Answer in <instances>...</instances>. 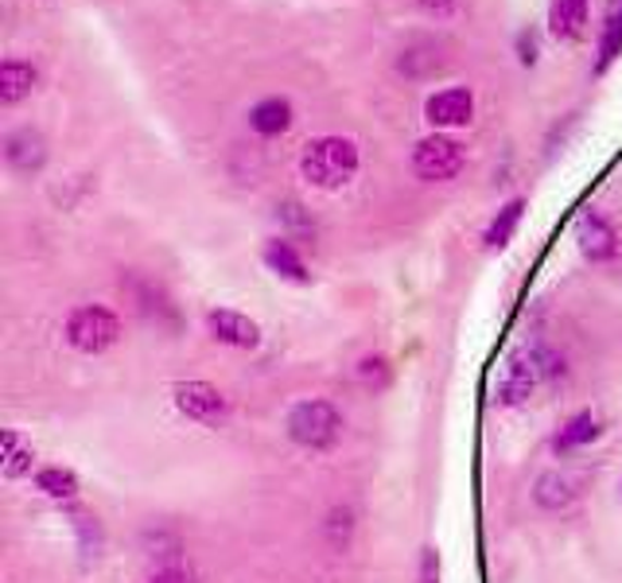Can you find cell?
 Returning a JSON list of instances; mask_svg holds the SVG:
<instances>
[{
    "mask_svg": "<svg viewBox=\"0 0 622 583\" xmlns=\"http://www.w3.org/2000/svg\"><path fill=\"white\" fill-rule=\"evenodd\" d=\"M300 172H304L307 183L334 191V187L351 183L354 172H358V149L346 137H319L300 156Z\"/></svg>",
    "mask_w": 622,
    "mask_h": 583,
    "instance_id": "6da1fadb",
    "label": "cell"
},
{
    "mask_svg": "<svg viewBox=\"0 0 622 583\" xmlns=\"http://www.w3.org/2000/svg\"><path fill=\"white\" fill-rule=\"evenodd\" d=\"M289 435L300 447H312V452L334 447L339 435H343V413L327 405V401H300L289 413Z\"/></svg>",
    "mask_w": 622,
    "mask_h": 583,
    "instance_id": "7a4b0ae2",
    "label": "cell"
},
{
    "mask_svg": "<svg viewBox=\"0 0 622 583\" xmlns=\"http://www.w3.org/2000/svg\"><path fill=\"white\" fill-rule=\"evenodd\" d=\"M117 339H122V324H117V315H113L110 307H98V304L78 307V312H71V319H66V343L82 354L110 351Z\"/></svg>",
    "mask_w": 622,
    "mask_h": 583,
    "instance_id": "3957f363",
    "label": "cell"
},
{
    "mask_svg": "<svg viewBox=\"0 0 622 583\" xmlns=\"http://www.w3.org/2000/svg\"><path fill=\"white\" fill-rule=\"evenodd\" d=\"M172 401H176V408L183 417L199 420V424L206 428L226 424V417H230V401H226L223 389H214L211 381H179V385L172 389Z\"/></svg>",
    "mask_w": 622,
    "mask_h": 583,
    "instance_id": "277c9868",
    "label": "cell"
},
{
    "mask_svg": "<svg viewBox=\"0 0 622 583\" xmlns=\"http://www.w3.org/2000/svg\"><path fill=\"white\" fill-rule=\"evenodd\" d=\"M412 167H417V176L428 179V183H444V179L459 176V167H464V149H459L452 137H424L412 152Z\"/></svg>",
    "mask_w": 622,
    "mask_h": 583,
    "instance_id": "5b68a950",
    "label": "cell"
},
{
    "mask_svg": "<svg viewBox=\"0 0 622 583\" xmlns=\"http://www.w3.org/2000/svg\"><path fill=\"white\" fill-rule=\"evenodd\" d=\"M206 327H211V334L218 343L238 346V351H253L261 343V327L253 324L250 315L230 312V307H218V312L206 315Z\"/></svg>",
    "mask_w": 622,
    "mask_h": 583,
    "instance_id": "8992f818",
    "label": "cell"
},
{
    "mask_svg": "<svg viewBox=\"0 0 622 583\" xmlns=\"http://www.w3.org/2000/svg\"><path fill=\"white\" fill-rule=\"evenodd\" d=\"M424 113L436 129H456V125H467V121H471L474 98H471V90H464V86H456V90H440L428 98Z\"/></svg>",
    "mask_w": 622,
    "mask_h": 583,
    "instance_id": "52a82bcc",
    "label": "cell"
},
{
    "mask_svg": "<svg viewBox=\"0 0 622 583\" xmlns=\"http://www.w3.org/2000/svg\"><path fill=\"white\" fill-rule=\"evenodd\" d=\"M537 378H541V362L537 358H510V366L502 370V381H498V397L502 405H525L533 397V389H537Z\"/></svg>",
    "mask_w": 622,
    "mask_h": 583,
    "instance_id": "ba28073f",
    "label": "cell"
},
{
    "mask_svg": "<svg viewBox=\"0 0 622 583\" xmlns=\"http://www.w3.org/2000/svg\"><path fill=\"white\" fill-rule=\"evenodd\" d=\"M4 156H9V164L16 167L20 176H31V172H39V167L47 164V140H43V132L16 129L9 140H4Z\"/></svg>",
    "mask_w": 622,
    "mask_h": 583,
    "instance_id": "9c48e42d",
    "label": "cell"
},
{
    "mask_svg": "<svg viewBox=\"0 0 622 583\" xmlns=\"http://www.w3.org/2000/svg\"><path fill=\"white\" fill-rule=\"evenodd\" d=\"M576 238L587 261H611L619 253V233L611 230V223H607L604 214H584Z\"/></svg>",
    "mask_w": 622,
    "mask_h": 583,
    "instance_id": "30bf717a",
    "label": "cell"
},
{
    "mask_svg": "<svg viewBox=\"0 0 622 583\" xmlns=\"http://www.w3.org/2000/svg\"><path fill=\"white\" fill-rule=\"evenodd\" d=\"M31 90H36V66L20 63V59H9V63L0 66V102L16 105L20 98H28Z\"/></svg>",
    "mask_w": 622,
    "mask_h": 583,
    "instance_id": "8fae6325",
    "label": "cell"
},
{
    "mask_svg": "<svg viewBox=\"0 0 622 583\" xmlns=\"http://www.w3.org/2000/svg\"><path fill=\"white\" fill-rule=\"evenodd\" d=\"M250 125L261 132V137H277L292 125V105L284 98H265V102L253 105Z\"/></svg>",
    "mask_w": 622,
    "mask_h": 583,
    "instance_id": "7c38bea8",
    "label": "cell"
},
{
    "mask_svg": "<svg viewBox=\"0 0 622 583\" xmlns=\"http://www.w3.org/2000/svg\"><path fill=\"white\" fill-rule=\"evenodd\" d=\"M587 20V0H553V12H548V28L557 39H572L584 31Z\"/></svg>",
    "mask_w": 622,
    "mask_h": 583,
    "instance_id": "4fadbf2b",
    "label": "cell"
},
{
    "mask_svg": "<svg viewBox=\"0 0 622 583\" xmlns=\"http://www.w3.org/2000/svg\"><path fill=\"white\" fill-rule=\"evenodd\" d=\"M265 265L289 280H307L304 261H300V253L292 250L289 241H269V245H265Z\"/></svg>",
    "mask_w": 622,
    "mask_h": 583,
    "instance_id": "5bb4252c",
    "label": "cell"
},
{
    "mask_svg": "<svg viewBox=\"0 0 622 583\" xmlns=\"http://www.w3.org/2000/svg\"><path fill=\"white\" fill-rule=\"evenodd\" d=\"M533 498H537L541 509H564L568 502H572V482L564 479V474L548 471L537 479V486H533Z\"/></svg>",
    "mask_w": 622,
    "mask_h": 583,
    "instance_id": "9a60e30c",
    "label": "cell"
},
{
    "mask_svg": "<svg viewBox=\"0 0 622 583\" xmlns=\"http://www.w3.org/2000/svg\"><path fill=\"white\" fill-rule=\"evenodd\" d=\"M0 459H4V479H20L24 471H31V447L20 444L16 432L0 435Z\"/></svg>",
    "mask_w": 622,
    "mask_h": 583,
    "instance_id": "2e32d148",
    "label": "cell"
},
{
    "mask_svg": "<svg viewBox=\"0 0 622 583\" xmlns=\"http://www.w3.org/2000/svg\"><path fill=\"white\" fill-rule=\"evenodd\" d=\"M595 435H599V424H595V417H592V413H580V417H572L564 428H560L557 452H572V447H584V444H592Z\"/></svg>",
    "mask_w": 622,
    "mask_h": 583,
    "instance_id": "e0dca14e",
    "label": "cell"
},
{
    "mask_svg": "<svg viewBox=\"0 0 622 583\" xmlns=\"http://www.w3.org/2000/svg\"><path fill=\"white\" fill-rule=\"evenodd\" d=\"M521 211H525L521 199H513V203L502 206L498 218H494L491 230H486V245H491V250H502V245L513 238V230H518V223H521Z\"/></svg>",
    "mask_w": 622,
    "mask_h": 583,
    "instance_id": "ac0fdd59",
    "label": "cell"
},
{
    "mask_svg": "<svg viewBox=\"0 0 622 583\" xmlns=\"http://www.w3.org/2000/svg\"><path fill=\"white\" fill-rule=\"evenodd\" d=\"M36 486L47 494V498H75L78 494V479L63 467H43L36 474Z\"/></svg>",
    "mask_w": 622,
    "mask_h": 583,
    "instance_id": "d6986e66",
    "label": "cell"
},
{
    "mask_svg": "<svg viewBox=\"0 0 622 583\" xmlns=\"http://www.w3.org/2000/svg\"><path fill=\"white\" fill-rule=\"evenodd\" d=\"M619 55H622V4H614V12L607 16L604 39H599V71H607Z\"/></svg>",
    "mask_w": 622,
    "mask_h": 583,
    "instance_id": "ffe728a7",
    "label": "cell"
},
{
    "mask_svg": "<svg viewBox=\"0 0 622 583\" xmlns=\"http://www.w3.org/2000/svg\"><path fill=\"white\" fill-rule=\"evenodd\" d=\"M385 378H390V373H385V362H381V358H366L363 362V381H366V385H385Z\"/></svg>",
    "mask_w": 622,
    "mask_h": 583,
    "instance_id": "44dd1931",
    "label": "cell"
},
{
    "mask_svg": "<svg viewBox=\"0 0 622 583\" xmlns=\"http://www.w3.org/2000/svg\"><path fill=\"white\" fill-rule=\"evenodd\" d=\"M440 580V560L432 548H424V560H420V583H436Z\"/></svg>",
    "mask_w": 622,
    "mask_h": 583,
    "instance_id": "7402d4cb",
    "label": "cell"
},
{
    "mask_svg": "<svg viewBox=\"0 0 622 583\" xmlns=\"http://www.w3.org/2000/svg\"><path fill=\"white\" fill-rule=\"evenodd\" d=\"M149 583H191V575L179 572V568H160V572L152 575Z\"/></svg>",
    "mask_w": 622,
    "mask_h": 583,
    "instance_id": "603a6c76",
    "label": "cell"
},
{
    "mask_svg": "<svg viewBox=\"0 0 622 583\" xmlns=\"http://www.w3.org/2000/svg\"><path fill=\"white\" fill-rule=\"evenodd\" d=\"M420 9L436 12V16H447V12L456 9V0H420Z\"/></svg>",
    "mask_w": 622,
    "mask_h": 583,
    "instance_id": "cb8c5ba5",
    "label": "cell"
},
{
    "mask_svg": "<svg viewBox=\"0 0 622 583\" xmlns=\"http://www.w3.org/2000/svg\"><path fill=\"white\" fill-rule=\"evenodd\" d=\"M521 63H537V39L521 36Z\"/></svg>",
    "mask_w": 622,
    "mask_h": 583,
    "instance_id": "d4e9b609",
    "label": "cell"
}]
</instances>
